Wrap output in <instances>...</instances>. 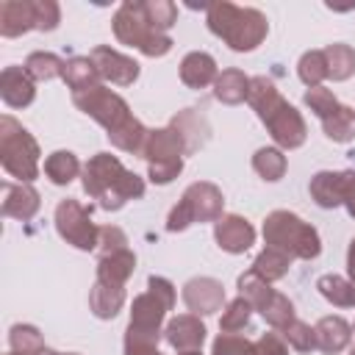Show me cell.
<instances>
[{"mask_svg": "<svg viewBox=\"0 0 355 355\" xmlns=\"http://www.w3.org/2000/svg\"><path fill=\"white\" fill-rule=\"evenodd\" d=\"M67 355H78V352H67Z\"/></svg>", "mask_w": 355, "mask_h": 355, "instance_id": "obj_55", "label": "cell"}, {"mask_svg": "<svg viewBox=\"0 0 355 355\" xmlns=\"http://www.w3.org/2000/svg\"><path fill=\"white\" fill-rule=\"evenodd\" d=\"M216 75H219L216 72V61L202 50H194L180 61V80L189 89H202V86L214 83Z\"/></svg>", "mask_w": 355, "mask_h": 355, "instance_id": "obj_22", "label": "cell"}, {"mask_svg": "<svg viewBox=\"0 0 355 355\" xmlns=\"http://www.w3.org/2000/svg\"><path fill=\"white\" fill-rule=\"evenodd\" d=\"M347 272H349V280L355 283V239L349 241V250H347Z\"/></svg>", "mask_w": 355, "mask_h": 355, "instance_id": "obj_51", "label": "cell"}, {"mask_svg": "<svg viewBox=\"0 0 355 355\" xmlns=\"http://www.w3.org/2000/svg\"><path fill=\"white\" fill-rule=\"evenodd\" d=\"M55 230L67 244H72L83 252H89L100 244V227L92 222V211L86 205H80L78 200H61L58 202Z\"/></svg>", "mask_w": 355, "mask_h": 355, "instance_id": "obj_7", "label": "cell"}, {"mask_svg": "<svg viewBox=\"0 0 355 355\" xmlns=\"http://www.w3.org/2000/svg\"><path fill=\"white\" fill-rule=\"evenodd\" d=\"M175 305V286L166 277H150L147 280V291L139 294L130 305V324L139 330H150V333H161L164 316L166 311H172Z\"/></svg>", "mask_w": 355, "mask_h": 355, "instance_id": "obj_6", "label": "cell"}, {"mask_svg": "<svg viewBox=\"0 0 355 355\" xmlns=\"http://www.w3.org/2000/svg\"><path fill=\"white\" fill-rule=\"evenodd\" d=\"M247 103L252 105V111L258 114V119L261 122H266L286 100L280 97V92H277V86H275V80H269V78H263V75H258V78H250V92H247Z\"/></svg>", "mask_w": 355, "mask_h": 355, "instance_id": "obj_21", "label": "cell"}, {"mask_svg": "<svg viewBox=\"0 0 355 355\" xmlns=\"http://www.w3.org/2000/svg\"><path fill=\"white\" fill-rule=\"evenodd\" d=\"M305 105H308L319 119H324V116H330L341 103L336 100V94H333L330 89H324V86H313V89L305 92Z\"/></svg>", "mask_w": 355, "mask_h": 355, "instance_id": "obj_45", "label": "cell"}, {"mask_svg": "<svg viewBox=\"0 0 355 355\" xmlns=\"http://www.w3.org/2000/svg\"><path fill=\"white\" fill-rule=\"evenodd\" d=\"M252 166L263 180H280L286 175V155L280 147H261L252 155Z\"/></svg>", "mask_w": 355, "mask_h": 355, "instance_id": "obj_36", "label": "cell"}, {"mask_svg": "<svg viewBox=\"0 0 355 355\" xmlns=\"http://www.w3.org/2000/svg\"><path fill=\"white\" fill-rule=\"evenodd\" d=\"M272 294H275V288L266 280H261L252 269L239 277V297H244L252 305V311H263L266 302L272 300Z\"/></svg>", "mask_w": 355, "mask_h": 355, "instance_id": "obj_35", "label": "cell"}, {"mask_svg": "<svg viewBox=\"0 0 355 355\" xmlns=\"http://www.w3.org/2000/svg\"><path fill=\"white\" fill-rule=\"evenodd\" d=\"M125 305V288L122 286H111L103 280H94L92 291H89V308L97 319H114Z\"/></svg>", "mask_w": 355, "mask_h": 355, "instance_id": "obj_23", "label": "cell"}, {"mask_svg": "<svg viewBox=\"0 0 355 355\" xmlns=\"http://www.w3.org/2000/svg\"><path fill=\"white\" fill-rule=\"evenodd\" d=\"M324 61H327V78L333 80H347L355 75V50L349 44H327Z\"/></svg>", "mask_w": 355, "mask_h": 355, "instance_id": "obj_34", "label": "cell"}, {"mask_svg": "<svg viewBox=\"0 0 355 355\" xmlns=\"http://www.w3.org/2000/svg\"><path fill=\"white\" fill-rule=\"evenodd\" d=\"M8 344H11V352L17 355H36L44 349L42 333L33 324H14L8 330Z\"/></svg>", "mask_w": 355, "mask_h": 355, "instance_id": "obj_38", "label": "cell"}, {"mask_svg": "<svg viewBox=\"0 0 355 355\" xmlns=\"http://www.w3.org/2000/svg\"><path fill=\"white\" fill-rule=\"evenodd\" d=\"M250 78L241 69H222L214 80V97L225 105H239L247 100Z\"/></svg>", "mask_w": 355, "mask_h": 355, "instance_id": "obj_25", "label": "cell"}, {"mask_svg": "<svg viewBox=\"0 0 355 355\" xmlns=\"http://www.w3.org/2000/svg\"><path fill=\"white\" fill-rule=\"evenodd\" d=\"M178 355H202V352H178Z\"/></svg>", "mask_w": 355, "mask_h": 355, "instance_id": "obj_53", "label": "cell"}, {"mask_svg": "<svg viewBox=\"0 0 355 355\" xmlns=\"http://www.w3.org/2000/svg\"><path fill=\"white\" fill-rule=\"evenodd\" d=\"M64 83L72 89V94L78 92H86L92 86H100V72L94 67V61L89 55H75L64 64Z\"/></svg>", "mask_w": 355, "mask_h": 355, "instance_id": "obj_26", "label": "cell"}, {"mask_svg": "<svg viewBox=\"0 0 355 355\" xmlns=\"http://www.w3.org/2000/svg\"><path fill=\"white\" fill-rule=\"evenodd\" d=\"M191 222H194V216H191L189 205H186L183 200H178V205H175V208L169 211V216H166V230H169V233H178V230H186Z\"/></svg>", "mask_w": 355, "mask_h": 355, "instance_id": "obj_48", "label": "cell"}, {"mask_svg": "<svg viewBox=\"0 0 355 355\" xmlns=\"http://www.w3.org/2000/svg\"><path fill=\"white\" fill-rule=\"evenodd\" d=\"M297 72H300V80L313 89V86H322V80L327 78V61H324V50H308L302 53L300 64H297Z\"/></svg>", "mask_w": 355, "mask_h": 355, "instance_id": "obj_37", "label": "cell"}, {"mask_svg": "<svg viewBox=\"0 0 355 355\" xmlns=\"http://www.w3.org/2000/svg\"><path fill=\"white\" fill-rule=\"evenodd\" d=\"M164 336H166L169 347L178 349V352H200V347L205 341V324L200 322V316L183 313V316H175L166 324Z\"/></svg>", "mask_w": 355, "mask_h": 355, "instance_id": "obj_15", "label": "cell"}, {"mask_svg": "<svg viewBox=\"0 0 355 355\" xmlns=\"http://www.w3.org/2000/svg\"><path fill=\"white\" fill-rule=\"evenodd\" d=\"M83 189L100 202V208L119 211L128 200H139L144 194V180L136 172H128L116 155L97 153L83 166Z\"/></svg>", "mask_w": 355, "mask_h": 355, "instance_id": "obj_1", "label": "cell"}, {"mask_svg": "<svg viewBox=\"0 0 355 355\" xmlns=\"http://www.w3.org/2000/svg\"><path fill=\"white\" fill-rule=\"evenodd\" d=\"M347 355H355V347H349V349H347Z\"/></svg>", "mask_w": 355, "mask_h": 355, "instance_id": "obj_54", "label": "cell"}, {"mask_svg": "<svg viewBox=\"0 0 355 355\" xmlns=\"http://www.w3.org/2000/svg\"><path fill=\"white\" fill-rule=\"evenodd\" d=\"M308 189L319 208H336L341 205V197H344V178L341 172H316Z\"/></svg>", "mask_w": 355, "mask_h": 355, "instance_id": "obj_27", "label": "cell"}, {"mask_svg": "<svg viewBox=\"0 0 355 355\" xmlns=\"http://www.w3.org/2000/svg\"><path fill=\"white\" fill-rule=\"evenodd\" d=\"M261 316H263L266 324H272L275 330H283V327H288V324L294 322V302H291L286 294L275 291L272 300L266 302V308L261 311Z\"/></svg>", "mask_w": 355, "mask_h": 355, "instance_id": "obj_39", "label": "cell"}, {"mask_svg": "<svg viewBox=\"0 0 355 355\" xmlns=\"http://www.w3.org/2000/svg\"><path fill=\"white\" fill-rule=\"evenodd\" d=\"M72 103L83 111V114H89L94 122H100L108 133L114 130V128H119L125 119H130V108H128V103L116 94V92H111L108 86H92V89H86V92H78V94H72Z\"/></svg>", "mask_w": 355, "mask_h": 355, "instance_id": "obj_8", "label": "cell"}, {"mask_svg": "<svg viewBox=\"0 0 355 355\" xmlns=\"http://www.w3.org/2000/svg\"><path fill=\"white\" fill-rule=\"evenodd\" d=\"M322 128H324V136L338 141V144H347L355 139V108L349 105H338L330 116L322 119Z\"/></svg>", "mask_w": 355, "mask_h": 355, "instance_id": "obj_32", "label": "cell"}, {"mask_svg": "<svg viewBox=\"0 0 355 355\" xmlns=\"http://www.w3.org/2000/svg\"><path fill=\"white\" fill-rule=\"evenodd\" d=\"M255 349H258V355H288L286 341H283L277 333H263V336L255 341Z\"/></svg>", "mask_w": 355, "mask_h": 355, "instance_id": "obj_49", "label": "cell"}, {"mask_svg": "<svg viewBox=\"0 0 355 355\" xmlns=\"http://www.w3.org/2000/svg\"><path fill=\"white\" fill-rule=\"evenodd\" d=\"M36 80L28 75L25 67H6L0 72V97L11 108H25L36 97Z\"/></svg>", "mask_w": 355, "mask_h": 355, "instance_id": "obj_16", "label": "cell"}, {"mask_svg": "<svg viewBox=\"0 0 355 355\" xmlns=\"http://www.w3.org/2000/svg\"><path fill=\"white\" fill-rule=\"evenodd\" d=\"M100 255H111V252H119V250H128V236L116 227V225H105L100 227Z\"/></svg>", "mask_w": 355, "mask_h": 355, "instance_id": "obj_47", "label": "cell"}, {"mask_svg": "<svg viewBox=\"0 0 355 355\" xmlns=\"http://www.w3.org/2000/svg\"><path fill=\"white\" fill-rule=\"evenodd\" d=\"M33 3V19L36 31H55L61 22V8L55 0H31Z\"/></svg>", "mask_w": 355, "mask_h": 355, "instance_id": "obj_46", "label": "cell"}, {"mask_svg": "<svg viewBox=\"0 0 355 355\" xmlns=\"http://www.w3.org/2000/svg\"><path fill=\"white\" fill-rule=\"evenodd\" d=\"M341 178H344V197H341V205H344L347 214L355 219V169L341 172Z\"/></svg>", "mask_w": 355, "mask_h": 355, "instance_id": "obj_50", "label": "cell"}, {"mask_svg": "<svg viewBox=\"0 0 355 355\" xmlns=\"http://www.w3.org/2000/svg\"><path fill=\"white\" fill-rule=\"evenodd\" d=\"M78 172H80V161H78V155L69 153V150H55V153H50V155L44 158V175H47L55 186L72 183V180L78 178Z\"/></svg>", "mask_w": 355, "mask_h": 355, "instance_id": "obj_28", "label": "cell"}, {"mask_svg": "<svg viewBox=\"0 0 355 355\" xmlns=\"http://www.w3.org/2000/svg\"><path fill=\"white\" fill-rule=\"evenodd\" d=\"M136 269V255L130 250H119L111 255H100L97 263V280L111 283V286H125V280L133 275Z\"/></svg>", "mask_w": 355, "mask_h": 355, "instance_id": "obj_24", "label": "cell"}, {"mask_svg": "<svg viewBox=\"0 0 355 355\" xmlns=\"http://www.w3.org/2000/svg\"><path fill=\"white\" fill-rule=\"evenodd\" d=\"M263 241L266 247L280 250L288 258H302V261H311L322 252L316 227H311L291 211H272L263 219Z\"/></svg>", "mask_w": 355, "mask_h": 355, "instance_id": "obj_3", "label": "cell"}, {"mask_svg": "<svg viewBox=\"0 0 355 355\" xmlns=\"http://www.w3.org/2000/svg\"><path fill=\"white\" fill-rule=\"evenodd\" d=\"M36 355H61V352H55V349H47V347H44V349H42V352H36Z\"/></svg>", "mask_w": 355, "mask_h": 355, "instance_id": "obj_52", "label": "cell"}, {"mask_svg": "<svg viewBox=\"0 0 355 355\" xmlns=\"http://www.w3.org/2000/svg\"><path fill=\"white\" fill-rule=\"evenodd\" d=\"M158 336L161 333H150V330H139V327L128 324V330H125V355H161L158 352Z\"/></svg>", "mask_w": 355, "mask_h": 355, "instance_id": "obj_41", "label": "cell"}, {"mask_svg": "<svg viewBox=\"0 0 355 355\" xmlns=\"http://www.w3.org/2000/svg\"><path fill=\"white\" fill-rule=\"evenodd\" d=\"M211 355H258V349H255V341H250L239 333H222V336H216Z\"/></svg>", "mask_w": 355, "mask_h": 355, "instance_id": "obj_43", "label": "cell"}, {"mask_svg": "<svg viewBox=\"0 0 355 355\" xmlns=\"http://www.w3.org/2000/svg\"><path fill=\"white\" fill-rule=\"evenodd\" d=\"M114 25V36L128 44V47H136L141 50L147 58H161L172 50V39L161 31H155L150 22H147V14H144V3H122L111 19Z\"/></svg>", "mask_w": 355, "mask_h": 355, "instance_id": "obj_4", "label": "cell"}, {"mask_svg": "<svg viewBox=\"0 0 355 355\" xmlns=\"http://www.w3.org/2000/svg\"><path fill=\"white\" fill-rule=\"evenodd\" d=\"M316 288L327 302H333L338 308H355V283L352 280H347L341 275H322Z\"/></svg>", "mask_w": 355, "mask_h": 355, "instance_id": "obj_31", "label": "cell"}, {"mask_svg": "<svg viewBox=\"0 0 355 355\" xmlns=\"http://www.w3.org/2000/svg\"><path fill=\"white\" fill-rule=\"evenodd\" d=\"M0 164L19 183H31L39 175V144L8 114L0 116Z\"/></svg>", "mask_w": 355, "mask_h": 355, "instance_id": "obj_5", "label": "cell"}, {"mask_svg": "<svg viewBox=\"0 0 355 355\" xmlns=\"http://www.w3.org/2000/svg\"><path fill=\"white\" fill-rule=\"evenodd\" d=\"M183 153H186V144L180 133L169 125V128L150 130L141 158L147 161V166H166V164H183Z\"/></svg>", "mask_w": 355, "mask_h": 355, "instance_id": "obj_9", "label": "cell"}, {"mask_svg": "<svg viewBox=\"0 0 355 355\" xmlns=\"http://www.w3.org/2000/svg\"><path fill=\"white\" fill-rule=\"evenodd\" d=\"M214 239H216V244H219L225 252L239 255V252H244V250L252 247V241H255V227H252L244 216L227 214V216H222V219L214 225Z\"/></svg>", "mask_w": 355, "mask_h": 355, "instance_id": "obj_14", "label": "cell"}, {"mask_svg": "<svg viewBox=\"0 0 355 355\" xmlns=\"http://www.w3.org/2000/svg\"><path fill=\"white\" fill-rule=\"evenodd\" d=\"M147 136H150V130H147L136 116L125 119L119 128H114V130L108 133L111 144H114L116 150H125V153H141V150H144Z\"/></svg>", "mask_w": 355, "mask_h": 355, "instance_id": "obj_29", "label": "cell"}, {"mask_svg": "<svg viewBox=\"0 0 355 355\" xmlns=\"http://www.w3.org/2000/svg\"><path fill=\"white\" fill-rule=\"evenodd\" d=\"M180 200L189 205L194 222H219V219H222L225 197H222V191H219L214 183H205V180L191 183V186L183 191Z\"/></svg>", "mask_w": 355, "mask_h": 355, "instance_id": "obj_13", "label": "cell"}, {"mask_svg": "<svg viewBox=\"0 0 355 355\" xmlns=\"http://www.w3.org/2000/svg\"><path fill=\"white\" fill-rule=\"evenodd\" d=\"M64 64H67V61H61L55 53H44V50H36V53H31V55L25 58L28 75H31L33 80H39V83H47V80H53V78H61V75H64Z\"/></svg>", "mask_w": 355, "mask_h": 355, "instance_id": "obj_33", "label": "cell"}, {"mask_svg": "<svg viewBox=\"0 0 355 355\" xmlns=\"http://www.w3.org/2000/svg\"><path fill=\"white\" fill-rule=\"evenodd\" d=\"M316 349L327 352V355H336L341 349L349 347V338H352V324L344 322L341 316H324L316 322Z\"/></svg>", "mask_w": 355, "mask_h": 355, "instance_id": "obj_20", "label": "cell"}, {"mask_svg": "<svg viewBox=\"0 0 355 355\" xmlns=\"http://www.w3.org/2000/svg\"><path fill=\"white\" fill-rule=\"evenodd\" d=\"M283 338L297 349V352H311L316 349V330L300 319H294L288 327H283Z\"/></svg>", "mask_w": 355, "mask_h": 355, "instance_id": "obj_44", "label": "cell"}, {"mask_svg": "<svg viewBox=\"0 0 355 355\" xmlns=\"http://www.w3.org/2000/svg\"><path fill=\"white\" fill-rule=\"evenodd\" d=\"M89 58L94 61L100 78H103V80H111V83H116V86H130V83L139 78V64H136L133 58L116 53L114 47L100 44V47H94V50L89 53Z\"/></svg>", "mask_w": 355, "mask_h": 355, "instance_id": "obj_11", "label": "cell"}, {"mask_svg": "<svg viewBox=\"0 0 355 355\" xmlns=\"http://www.w3.org/2000/svg\"><path fill=\"white\" fill-rule=\"evenodd\" d=\"M8 355H17V352H8Z\"/></svg>", "mask_w": 355, "mask_h": 355, "instance_id": "obj_56", "label": "cell"}, {"mask_svg": "<svg viewBox=\"0 0 355 355\" xmlns=\"http://www.w3.org/2000/svg\"><path fill=\"white\" fill-rule=\"evenodd\" d=\"M172 128L180 133V139H183V144H186V153H197V150L208 141V136H211V125H208V119H205L197 108H183V111H178V114L172 116Z\"/></svg>", "mask_w": 355, "mask_h": 355, "instance_id": "obj_19", "label": "cell"}, {"mask_svg": "<svg viewBox=\"0 0 355 355\" xmlns=\"http://www.w3.org/2000/svg\"><path fill=\"white\" fill-rule=\"evenodd\" d=\"M183 302L194 316L216 313L225 302V286L214 277H191L183 286Z\"/></svg>", "mask_w": 355, "mask_h": 355, "instance_id": "obj_12", "label": "cell"}, {"mask_svg": "<svg viewBox=\"0 0 355 355\" xmlns=\"http://www.w3.org/2000/svg\"><path fill=\"white\" fill-rule=\"evenodd\" d=\"M352 330H355V327H352Z\"/></svg>", "mask_w": 355, "mask_h": 355, "instance_id": "obj_57", "label": "cell"}, {"mask_svg": "<svg viewBox=\"0 0 355 355\" xmlns=\"http://www.w3.org/2000/svg\"><path fill=\"white\" fill-rule=\"evenodd\" d=\"M208 28L214 36L225 39L236 53L255 50L269 33V22L258 8H241L227 0L208 3Z\"/></svg>", "mask_w": 355, "mask_h": 355, "instance_id": "obj_2", "label": "cell"}, {"mask_svg": "<svg viewBox=\"0 0 355 355\" xmlns=\"http://www.w3.org/2000/svg\"><path fill=\"white\" fill-rule=\"evenodd\" d=\"M144 14H147V22L161 33H166L178 19V8L169 0H147L144 3Z\"/></svg>", "mask_w": 355, "mask_h": 355, "instance_id": "obj_42", "label": "cell"}, {"mask_svg": "<svg viewBox=\"0 0 355 355\" xmlns=\"http://www.w3.org/2000/svg\"><path fill=\"white\" fill-rule=\"evenodd\" d=\"M36 28L31 0H3L0 3V36L14 39Z\"/></svg>", "mask_w": 355, "mask_h": 355, "instance_id": "obj_18", "label": "cell"}, {"mask_svg": "<svg viewBox=\"0 0 355 355\" xmlns=\"http://www.w3.org/2000/svg\"><path fill=\"white\" fill-rule=\"evenodd\" d=\"M291 261H294V258H288L286 252L272 250V247H263V250L255 255V261H252V272H255L261 280L272 283V280L286 277V272H288Z\"/></svg>", "mask_w": 355, "mask_h": 355, "instance_id": "obj_30", "label": "cell"}, {"mask_svg": "<svg viewBox=\"0 0 355 355\" xmlns=\"http://www.w3.org/2000/svg\"><path fill=\"white\" fill-rule=\"evenodd\" d=\"M250 316H252V305L244 297H236V300L227 302V308L219 319V330L222 333H239L250 324Z\"/></svg>", "mask_w": 355, "mask_h": 355, "instance_id": "obj_40", "label": "cell"}, {"mask_svg": "<svg viewBox=\"0 0 355 355\" xmlns=\"http://www.w3.org/2000/svg\"><path fill=\"white\" fill-rule=\"evenodd\" d=\"M263 125H266V130L272 133L275 144L283 147V150H297V147L305 141V133H308L302 114H300L294 105H288V103H283Z\"/></svg>", "mask_w": 355, "mask_h": 355, "instance_id": "obj_10", "label": "cell"}, {"mask_svg": "<svg viewBox=\"0 0 355 355\" xmlns=\"http://www.w3.org/2000/svg\"><path fill=\"white\" fill-rule=\"evenodd\" d=\"M39 211V191L31 183H3V216L28 222Z\"/></svg>", "mask_w": 355, "mask_h": 355, "instance_id": "obj_17", "label": "cell"}]
</instances>
